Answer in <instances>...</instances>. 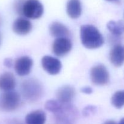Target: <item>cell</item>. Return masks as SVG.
<instances>
[{
    "mask_svg": "<svg viewBox=\"0 0 124 124\" xmlns=\"http://www.w3.org/2000/svg\"><path fill=\"white\" fill-rule=\"evenodd\" d=\"M41 64L44 70L52 75L58 74L62 69V64L60 61L51 56H44L42 57Z\"/></svg>",
    "mask_w": 124,
    "mask_h": 124,
    "instance_id": "obj_7",
    "label": "cell"
},
{
    "mask_svg": "<svg viewBox=\"0 0 124 124\" xmlns=\"http://www.w3.org/2000/svg\"><path fill=\"white\" fill-rule=\"evenodd\" d=\"M81 92L85 94H91L93 93V89L90 87H84L81 88Z\"/></svg>",
    "mask_w": 124,
    "mask_h": 124,
    "instance_id": "obj_21",
    "label": "cell"
},
{
    "mask_svg": "<svg viewBox=\"0 0 124 124\" xmlns=\"http://www.w3.org/2000/svg\"><path fill=\"white\" fill-rule=\"evenodd\" d=\"M67 13L70 18L77 19L82 13V6L79 0H69L67 4Z\"/></svg>",
    "mask_w": 124,
    "mask_h": 124,
    "instance_id": "obj_14",
    "label": "cell"
},
{
    "mask_svg": "<svg viewBox=\"0 0 124 124\" xmlns=\"http://www.w3.org/2000/svg\"><path fill=\"white\" fill-rule=\"evenodd\" d=\"M0 24H1V18H0Z\"/></svg>",
    "mask_w": 124,
    "mask_h": 124,
    "instance_id": "obj_26",
    "label": "cell"
},
{
    "mask_svg": "<svg viewBox=\"0 0 124 124\" xmlns=\"http://www.w3.org/2000/svg\"><path fill=\"white\" fill-rule=\"evenodd\" d=\"M111 104L117 109L124 106V90L116 92L111 98Z\"/></svg>",
    "mask_w": 124,
    "mask_h": 124,
    "instance_id": "obj_17",
    "label": "cell"
},
{
    "mask_svg": "<svg viewBox=\"0 0 124 124\" xmlns=\"http://www.w3.org/2000/svg\"><path fill=\"white\" fill-rule=\"evenodd\" d=\"M44 13L43 5L39 0H25L22 7V15L29 19L41 18Z\"/></svg>",
    "mask_w": 124,
    "mask_h": 124,
    "instance_id": "obj_3",
    "label": "cell"
},
{
    "mask_svg": "<svg viewBox=\"0 0 124 124\" xmlns=\"http://www.w3.org/2000/svg\"><path fill=\"white\" fill-rule=\"evenodd\" d=\"M50 33L52 36L56 38H67L70 35L68 28L59 22H53L50 25Z\"/></svg>",
    "mask_w": 124,
    "mask_h": 124,
    "instance_id": "obj_12",
    "label": "cell"
},
{
    "mask_svg": "<svg viewBox=\"0 0 124 124\" xmlns=\"http://www.w3.org/2000/svg\"><path fill=\"white\" fill-rule=\"evenodd\" d=\"M15 86L16 79L13 74L6 72L0 76V89L5 92H9L14 89Z\"/></svg>",
    "mask_w": 124,
    "mask_h": 124,
    "instance_id": "obj_13",
    "label": "cell"
},
{
    "mask_svg": "<svg viewBox=\"0 0 124 124\" xmlns=\"http://www.w3.org/2000/svg\"><path fill=\"white\" fill-rule=\"evenodd\" d=\"M57 100L62 104H70L75 95V88L70 85L61 87L56 92Z\"/></svg>",
    "mask_w": 124,
    "mask_h": 124,
    "instance_id": "obj_11",
    "label": "cell"
},
{
    "mask_svg": "<svg viewBox=\"0 0 124 124\" xmlns=\"http://www.w3.org/2000/svg\"><path fill=\"white\" fill-rule=\"evenodd\" d=\"M110 61L116 67L122 66L124 64V46L117 44L114 46L110 52Z\"/></svg>",
    "mask_w": 124,
    "mask_h": 124,
    "instance_id": "obj_10",
    "label": "cell"
},
{
    "mask_svg": "<svg viewBox=\"0 0 124 124\" xmlns=\"http://www.w3.org/2000/svg\"><path fill=\"white\" fill-rule=\"evenodd\" d=\"M107 27L110 33L115 36H119L124 33V22L122 20L110 21L107 24Z\"/></svg>",
    "mask_w": 124,
    "mask_h": 124,
    "instance_id": "obj_16",
    "label": "cell"
},
{
    "mask_svg": "<svg viewBox=\"0 0 124 124\" xmlns=\"http://www.w3.org/2000/svg\"><path fill=\"white\" fill-rule=\"evenodd\" d=\"M0 42H1V36H0Z\"/></svg>",
    "mask_w": 124,
    "mask_h": 124,
    "instance_id": "obj_27",
    "label": "cell"
},
{
    "mask_svg": "<svg viewBox=\"0 0 124 124\" xmlns=\"http://www.w3.org/2000/svg\"><path fill=\"white\" fill-rule=\"evenodd\" d=\"M104 124H117L113 121H107V122H105Z\"/></svg>",
    "mask_w": 124,
    "mask_h": 124,
    "instance_id": "obj_23",
    "label": "cell"
},
{
    "mask_svg": "<svg viewBox=\"0 0 124 124\" xmlns=\"http://www.w3.org/2000/svg\"><path fill=\"white\" fill-rule=\"evenodd\" d=\"M33 64V60L29 56H21L18 58L15 62V70L19 76H26L30 73Z\"/></svg>",
    "mask_w": 124,
    "mask_h": 124,
    "instance_id": "obj_8",
    "label": "cell"
},
{
    "mask_svg": "<svg viewBox=\"0 0 124 124\" xmlns=\"http://www.w3.org/2000/svg\"><path fill=\"white\" fill-rule=\"evenodd\" d=\"M92 82L96 85H104L109 82L110 75L107 68L102 64L93 67L90 71Z\"/></svg>",
    "mask_w": 124,
    "mask_h": 124,
    "instance_id": "obj_5",
    "label": "cell"
},
{
    "mask_svg": "<svg viewBox=\"0 0 124 124\" xmlns=\"http://www.w3.org/2000/svg\"><path fill=\"white\" fill-rule=\"evenodd\" d=\"M108 1H111V2H118L119 0H107Z\"/></svg>",
    "mask_w": 124,
    "mask_h": 124,
    "instance_id": "obj_25",
    "label": "cell"
},
{
    "mask_svg": "<svg viewBox=\"0 0 124 124\" xmlns=\"http://www.w3.org/2000/svg\"><path fill=\"white\" fill-rule=\"evenodd\" d=\"M72 48V42L68 38H59L54 41L52 46L53 53L58 57L67 54Z\"/></svg>",
    "mask_w": 124,
    "mask_h": 124,
    "instance_id": "obj_6",
    "label": "cell"
},
{
    "mask_svg": "<svg viewBox=\"0 0 124 124\" xmlns=\"http://www.w3.org/2000/svg\"><path fill=\"white\" fill-rule=\"evenodd\" d=\"M21 97L18 92H6L2 96L0 106L3 111H12L19 107Z\"/></svg>",
    "mask_w": 124,
    "mask_h": 124,
    "instance_id": "obj_4",
    "label": "cell"
},
{
    "mask_svg": "<svg viewBox=\"0 0 124 124\" xmlns=\"http://www.w3.org/2000/svg\"><path fill=\"white\" fill-rule=\"evenodd\" d=\"M96 110V107L93 105H88L87 107H85L83 110V115L84 116H88L94 113Z\"/></svg>",
    "mask_w": 124,
    "mask_h": 124,
    "instance_id": "obj_19",
    "label": "cell"
},
{
    "mask_svg": "<svg viewBox=\"0 0 124 124\" xmlns=\"http://www.w3.org/2000/svg\"><path fill=\"white\" fill-rule=\"evenodd\" d=\"M119 124H124V117L121 120V121H120Z\"/></svg>",
    "mask_w": 124,
    "mask_h": 124,
    "instance_id": "obj_24",
    "label": "cell"
},
{
    "mask_svg": "<svg viewBox=\"0 0 124 124\" xmlns=\"http://www.w3.org/2000/svg\"><path fill=\"white\" fill-rule=\"evenodd\" d=\"M21 87L23 96L29 101L35 102L39 100L43 94L42 85L35 79L23 81Z\"/></svg>",
    "mask_w": 124,
    "mask_h": 124,
    "instance_id": "obj_2",
    "label": "cell"
},
{
    "mask_svg": "<svg viewBox=\"0 0 124 124\" xmlns=\"http://www.w3.org/2000/svg\"><path fill=\"white\" fill-rule=\"evenodd\" d=\"M4 65L7 68H11L13 65V61L10 58H6L4 61Z\"/></svg>",
    "mask_w": 124,
    "mask_h": 124,
    "instance_id": "obj_20",
    "label": "cell"
},
{
    "mask_svg": "<svg viewBox=\"0 0 124 124\" xmlns=\"http://www.w3.org/2000/svg\"><path fill=\"white\" fill-rule=\"evenodd\" d=\"M46 121V113L41 110L32 111L25 117L26 124H44Z\"/></svg>",
    "mask_w": 124,
    "mask_h": 124,
    "instance_id": "obj_15",
    "label": "cell"
},
{
    "mask_svg": "<svg viewBox=\"0 0 124 124\" xmlns=\"http://www.w3.org/2000/svg\"><path fill=\"white\" fill-rule=\"evenodd\" d=\"M64 104L60 102L58 100H49L46 102L45 108L50 112L57 113L62 110Z\"/></svg>",
    "mask_w": 124,
    "mask_h": 124,
    "instance_id": "obj_18",
    "label": "cell"
},
{
    "mask_svg": "<svg viewBox=\"0 0 124 124\" xmlns=\"http://www.w3.org/2000/svg\"><path fill=\"white\" fill-rule=\"evenodd\" d=\"M80 37L82 45L88 49H96L104 43L102 35L94 25L85 24L81 27Z\"/></svg>",
    "mask_w": 124,
    "mask_h": 124,
    "instance_id": "obj_1",
    "label": "cell"
},
{
    "mask_svg": "<svg viewBox=\"0 0 124 124\" xmlns=\"http://www.w3.org/2000/svg\"><path fill=\"white\" fill-rule=\"evenodd\" d=\"M12 29L17 35H25L30 32L32 29V25L30 21L21 17L15 21L12 25Z\"/></svg>",
    "mask_w": 124,
    "mask_h": 124,
    "instance_id": "obj_9",
    "label": "cell"
},
{
    "mask_svg": "<svg viewBox=\"0 0 124 124\" xmlns=\"http://www.w3.org/2000/svg\"><path fill=\"white\" fill-rule=\"evenodd\" d=\"M8 124H23L21 123L19 121H17V120H10L9 122H8Z\"/></svg>",
    "mask_w": 124,
    "mask_h": 124,
    "instance_id": "obj_22",
    "label": "cell"
}]
</instances>
